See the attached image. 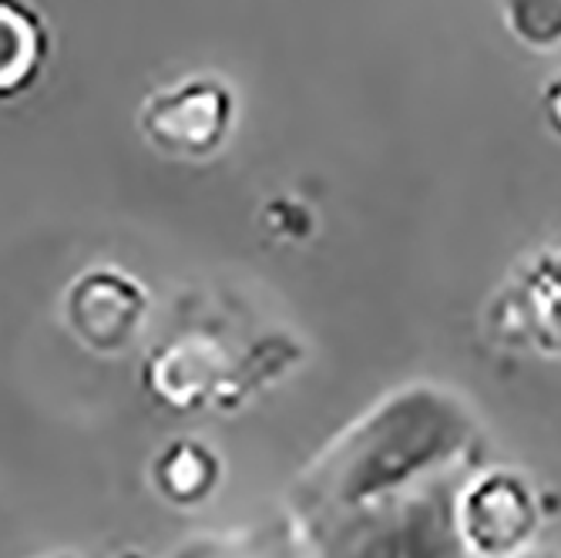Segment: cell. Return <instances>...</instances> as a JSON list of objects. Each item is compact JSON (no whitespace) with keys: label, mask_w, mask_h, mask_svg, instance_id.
Segmentation results:
<instances>
[{"label":"cell","mask_w":561,"mask_h":558,"mask_svg":"<svg viewBox=\"0 0 561 558\" xmlns=\"http://www.w3.org/2000/svg\"><path fill=\"white\" fill-rule=\"evenodd\" d=\"M236 122V94L209 75L151 91L138 109V132L169 159H209Z\"/></svg>","instance_id":"6da1fadb"},{"label":"cell","mask_w":561,"mask_h":558,"mask_svg":"<svg viewBox=\"0 0 561 558\" xmlns=\"http://www.w3.org/2000/svg\"><path fill=\"white\" fill-rule=\"evenodd\" d=\"M548 115H551V125L561 132V81L548 91Z\"/></svg>","instance_id":"52a82bcc"},{"label":"cell","mask_w":561,"mask_h":558,"mask_svg":"<svg viewBox=\"0 0 561 558\" xmlns=\"http://www.w3.org/2000/svg\"><path fill=\"white\" fill-rule=\"evenodd\" d=\"M148 320L145 286L118 266H91L65 293V323L98 357L128 353Z\"/></svg>","instance_id":"277c9868"},{"label":"cell","mask_w":561,"mask_h":558,"mask_svg":"<svg viewBox=\"0 0 561 558\" xmlns=\"http://www.w3.org/2000/svg\"><path fill=\"white\" fill-rule=\"evenodd\" d=\"M450 519L478 558H522L538 532V498L518 471H484L454 494Z\"/></svg>","instance_id":"7a4b0ae2"},{"label":"cell","mask_w":561,"mask_h":558,"mask_svg":"<svg viewBox=\"0 0 561 558\" xmlns=\"http://www.w3.org/2000/svg\"><path fill=\"white\" fill-rule=\"evenodd\" d=\"M522 558H551V555H528V551H525Z\"/></svg>","instance_id":"ba28073f"},{"label":"cell","mask_w":561,"mask_h":558,"mask_svg":"<svg viewBox=\"0 0 561 558\" xmlns=\"http://www.w3.org/2000/svg\"><path fill=\"white\" fill-rule=\"evenodd\" d=\"M50 61V27L31 0H0V101L27 94Z\"/></svg>","instance_id":"5b68a950"},{"label":"cell","mask_w":561,"mask_h":558,"mask_svg":"<svg viewBox=\"0 0 561 558\" xmlns=\"http://www.w3.org/2000/svg\"><path fill=\"white\" fill-rule=\"evenodd\" d=\"M55 558H71V555H55Z\"/></svg>","instance_id":"30bf717a"},{"label":"cell","mask_w":561,"mask_h":558,"mask_svg":"<svg viewBox=\"0 0 561 558\" xmlns=\"http://www.w3.org/2000/svg\"><path fill=\"white\" fill-rule=\"evenodd\" d=\"M484 327L494 343L561 361V249L525 260L491 296Z\"/></svg>","instance_id":"3957f363"},{"label":"cell","mask_w":561,"mask_h":558,"mask_svg":"<svg viewBox=\"0 0 561 558\" xmlns=\"http://www.w3.org/2000/svg\"><path fill=\"white\" fill-rule=\"evenodd\" d=\"M122 558H135V551H125V555H122Z\"/></svg>","instance_id":"9c48e42d"},{"label":"cell","mask_w":561,"mask_h":558,"mask_svg":"<svg viewBox=\"0 0 561 558\" xmlns=\"http://www.w3.org/2000/svg\"><path fill=\"white\" fill-rule=\"evenodd\" d=\"M222 478V465L219 454L192 437L172 441L165 444L156 462H151V485L156 491L169 501L179 504V509H192V504L209 501V494H216Z\"/></svg>","instance_id":"8992f818"}]
</instances>
